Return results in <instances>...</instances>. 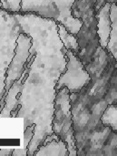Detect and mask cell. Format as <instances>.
<instances>
[{
	"instance_id": "obj_1",
	"label": "cell",
	"mask_w": 117,
	"mask_h": 156,
	"mask_svg": "<svg viewBox=\"0 0 117 156\" xmlns=\"http://www.w3.org/2000/svg\"><path fill=\"white\" fill-rule=\"evenodd\" d=\"M85 68L91 81L70 93L77 155H117V133L101 121L109 105H117V60L100 47Z\"/></svg>"
},
{
	"instance_id": "obj_2",
	"label": "cell",
	"mask_w": 117,
	"mask_h": 156,
	"mask_svg": "<svg viewBox=\"0 0 117 156\" xmlns=\"http://www.w3.org/2000/svg\"><path fill=\"white\" fill-rule=\"evenodd\" d=\"M95 0H75L72 5V16L82 20L76 36L80 48L76 55L84 66L88 65L101 47L97 34V18L95 9Z\"/></svg>"
},
{
	"instance_id": "obj_3",
	"label": "cell",
	"mask_w": 117,
	"mask_h": 156,
	"mask_svg": "<svg viewBox=\"0 0 117 156\" xmlns=\"http://www.w3.org/2000/svg\"><path fill=\"white\" fill-rule=\"evenodd\" d=\"M75 0H22L21 13H35L44 18L62 23L69 32L76 35L82 20L72 16V5Z\"/></svg>"
},
{
	"instance_id": "obj_4",
	"label": "cell",
	"mask_w": 117,
	"mask_h": 156,
	"mask_svg": "<svg viewBox=\"0 0 117 156\" xmlns=\"http://www.w3.org/2000/svg\"><path fill=\"white\" fill-rule=\"evenodd\" d=\"M52 130L53 133L58 135L59 138L67 145L69 156L77 155L71 112L70 91L66 87L62 88L55 95L54 101Z\"/></svg>"
},
{
	"instance_id": "obj_5",
	"label": "cell",
	"mask_w": 117,
	"mask_h": 156,
	"mask_svg": "<svg viewBox=\"0 0 117 156\" xmlns=\"http://www.w3.org/2000/svg\"><path fill=\"white\" fill-rule=\"evenodd\" d=\"M66 56L65 70L59 76L55 90L57 93L62 88L66 87L70 93H77L91 81V77L81 59L74 52L67 49Z\"/></svg>"
},
{
	"instance_id": "obj_6",
	"label": "cell",
	"mask_w": 117,
	"mask_h": 156,
	"mask_svg": "<svg viewBox=\"0 0 117 156\" xmlns=\"http://www.w3.org/2000/svg\"><path fill=\"white\" fill-rule=\"evenodd\" d=\"M31 46H32L31 37L26 33H25L24 31L20 32L16 38V48H15V55L6 70L5 80V92L0 100V110H2L5 105V100L8 92V90L13 85V83L21 77L25 69L24 66L30 55Z\"/></svg>"
},
{
	"instance_id": "obj_7",
	"label": "cell",
	"mask_w": 117,
	"mask_h": 156,
	"mask_svg": "<svg viewBox=\"0 0 117 156\" xmlns=\"http://www.w3.org/2000/svg\"><path fill=\"white\" fill-rule=\"evenodd\" d=\"M110 2H106L103 5L98 11L96 12L95 16L97 18V34L99 37V42L103 48L106 49L107 43L109 40L110 32L112 30V21L110 17V8H111Z\"/></svg>"
},
{
	"instance_id": "obj_8",
	"label": "cell",
	"mask_w": 117,
	"mask_h": 156,
	"mask_svg": "<svg viewBox=\"0 0 117 156\" xmlns=\"http://www.w3.org/2000/svg\"><path fill=\"white\" fill-rule=\"evenodd\" d=\"M35 156H68L69 152L67 145L60 138L54 139L49 143L41 144L35 152Z\"/></svg>"
},
{
	"instance_id": "obj_9",
	"label": "cell",
	"mask_w": 117,
	"mask_h": 156,
	"mask_svg": "<svg viewBox=\"0 0 117 156\" xmlns=\"http://www.w3.org/2000/svg\"><path fill=\"white\" fill-rule=\"evenodd\" d=\"M110 17L112 21V30L110 32L106 50L110 52L117 60V5L115 2L111 4Z\"/></svg>"
},
{
	"instance_id": "obj_10",
	"label": "cell",
	"mask_w": 117,
	"mask_h": 156,
	"mask_svg": "<svg viewBox=\"0 0 117 156\" xmlns=\"http://www.w3.org/2000/svg\"><path fill=\"white\" fill-rule=\"evenodd\" d=\"M57 33L65 48L70 49L72 52L77 55L80 51V48L77 42L76 36L69 32L62 23H57Z\"/></svg>"
},
{
	"instance_id": "obj_11",
	"label": "cell",
	"mask_w": 117,
	"mask_h": 156,
	"mask_svg": "<svg viewBox=\"0 0 117 156\" xmlns=\"http://www.w3.org/2000/svg\"><path fill=\"white\" fill-rule=\"evenodd\" d=\"M101 121L105 127L117 133V105H109L102 115Z\"/></svg>"
},
{
	"instance_id": "obj_12",
	"label": "cell",
	"mask_w": 117,
	"mask_h": 156,
	"mask_svg": "<svg viewBox=\"0 0 117 156\" xmlns=\"http://www.w3.org/2000/svg\"><path fill=\"white\" fill-rule=\"evenodd\" d=\"M3 4V9L9 11V12H14L17 13L21 11V2L22 0H1Z\"/></svg>"
},
{
	"instance_id": "obj_13",
	"label": "cell",
	"mask_w": 117,
	"mask_h": 156,
	"mask_svg": "<svg viewBox=\"0 0 117 156\" xmlns=\"http://www.w3.org/2000/svg\"><path fill=\"white\" fill-rule=\"evenodd\" d=\"M35 123H32L31 125H29L25 131H24V140H25V150L27 152V146L29 144V143L31 142L34 133H35Z\"/></svg>"
},
{
	"instance_id": "obj_14",
	"label": "cell",
	"mask_w": 117,
	"mask_h": 156,
	"mask_svg": "<svg viewBox=\"0 0 117 156\" xmlns=\"http://www.w3.org/2000/svg\"><path fill=\"white\" fill-rule=\"evenodd\" d=\"M14 150H15V147H4V148H0V156L12 155Z\"/></svg>"
},
{
	"instance_id": "obj_15",
	"label": "cell",
	"mask_w": 117,
	"mask_h": 156,
	"mask_svg": "<svg viewBox=\"0 0 117 156\" xmlns=\"http://www.w3.org/2000/svg\"><path fill=\"white\" fill-rule=\"evenodd\" d=\"M106 2H110V3H116V0H95V12L98 11V9L103 5H105Z\"/></svg>"
},
{
	"instance_id": "obj_16",
	"label": "cell",
	"mask_w": 117,
	"mask_h": 156,
	"mask_svg": "<svg viewBox=\"0 0 117 156\" xmlns=\"http://www.w3.org/2000/svg\"><path fill=\"white\" fill-rule=\"evenodd\" d=\"M2 7H3V4H2V1L0 0V9H3Z\"/></svg>"
},
{
	"instance_id": "obj_17",
	"label": "cell",
	"mask_w": 117,
	"mask_h": 156,
	"mask_svg": "<svg viewBox=\"0 0 117 156\" xmlns=\"http://www.w3.org/2000/svg\"><path fill=\"white\" fill-rule=\"evenodd\" d=\"M115 4H116V5H117V2H116V3H115Z\"/></svg>"
},
{
	"instance_id": "obj_18",
	"label": "cell",
	"mask_w": 117,
	"mask_h": 156,
	"mask_svg": "<svg viewBox=\"0 0 117 156\" xmlns=\"http://www.w3.org/2000/svg\"><path fill=\"white\" fill-rule=\"evenodd\" d=\"M116 2H117V0H116Z\"/></svg>"
}]
</instances>
